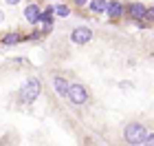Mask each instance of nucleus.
<instances>
[{
  "label": "nucleus",
  "mask_w": 154,
  "mask_h": 146,
  "mask_svg": "<svg viewBox=\"0 0 154 146\" xmlns=\"http://www.w3.org/2000/svg\"><path fill=\"white\" fill-rule=\"evenodd\" d=\"M145 133H148V128H145L141 122H130L128 126H125V131H123V137H125L128 144L137 146V144H143Z\"/></svg>",
  "instance_id": "obj_1"
},
{
  "label": "nucleus",
  "mask_w": 154,
  "mask_h": 146,
  "mask_svg": "<svg viewBox=\"0 0 154 146\" xmlns=\"http://www.w3.org/2000/svg\"><path fill=\"white\" fill-rule=\"evenodd\" d=\"M40 80L38 78H31V80H26V84L20 89V102L22 104H31L35 97L40 95Z\"/></svg>",
  "instance_id": "obj_2"
},
{
  "label": "nucleus",
  "mask_w": 154,
  "mask_h": 146,
  "mask_svg": "<svg viewBox=\"0 0 154 146\" xmlns=\"http://www.w3.org/2000/svg\"><path fill=\"white\" fill-rule=\"evenodd\" d=\"M66 97H68V102L75 104V106H84V104L88 102V91H86V86H82V84H68V91H66Z\"/></svg>",
  "instance_id": "obj_3"
},
{
  "label": "nucleus",
  "mask_w": 154,
  "mask_h": 146,
  "mask_svg": "<svg viewBox=\"0 0 154 146\" xmlns=\"http://www.w3.org/2000/svg\"><path fill=\"white\" fill-rule=\"evenodd\" d=\"M71 40L75 44H86L93 40V31L88 29V27H77V29L71 33Z\"/></svg>",
  "instance_id": "obj_4"
},
{
  "label": "nucleus",
  "mask_w": 154,
  "mask_h": 146,
  "mask_svg": "<svg viewBox=\"0 0 154 146\" xmlns=\"http://www.w3.org/2000/svg\"><path fill=\"white\" fill-rule=\"evenodd\" d=\"M106 13L112 20H117V18H121L123 13H125V7H123L121 0H110V2L106 5Z\"/></svg>",
  "instance_id": "obj_5"
},
{
  "label": "nucleus",
  "mask_w": 154,
  "mask_h": 146,
  "mask_svg": "<svg viewBox=\"0 0 154 146\" xmlns=\"http://www.w3.org/2000/svg\"><path fill=\"white\" fill-rule=\"evenodd\" d=\"M145 9H148V7H145L143 2H130L128 7H125V13H128V18H132V20H141Z\"/></svg>",
  "instance_id": "obj_6"
},
{
  "label": "nucleus",
  "mask_w": 154,
  "mask_h": 146,
  "mask_svg": "<svg viewBox=\"0 0 154 146\" xmlns=\"http://www.w3.org/2000/svg\"><path fill=\"white\" fill-rule=\"evenodd\" d=\"M24 18H26V22L38 24V22H40V7H38V5H26V9H24Z\"/></svg>",
  "instance_id": "obj_7"
},
{
  "label": "nucleus",
  "mask_w": 154,
  "mask_h": 146,
  "mask_svg": "<svg viewBox=\"0 0 154 146\" xmlns=\"http://www.w3.org/2000/svg\"><path fill=\"white\" fill-rule=\"evenodd\" d=\"M53 86H55V91H57V95L66 97V91H68V80H64L62 75H55V78H53Z\"/></svg>",
  "instance_id": "obj_8"
},
{
  "label": "nucleus",
  "mask_w": 154,
  "mask_h": 146,
  "mask_svg": "<svg viewBox=\"0 0 154 146\" xmlns=\"http://www.w3.org/2000/svg\"><path fill=\"white\" fill-rule=\"evenodd\" d=\"M106 5H108V0H88V7H90L93 13H103L106 11Z\"/></svg>",
  "instance_id": "obj_9"
},
{
  "label": "nucleus",
  "mask_w": 154,
  "mask_h": 146,
  "mask_svg": "<svg viewBox=\"0 0 154 146\" xmlns=\"http://www.w3.org/2000/svg\"><path fill=\"white\" fill-rule=\"evenodd\" d=\"M53 16H55V9H53V7H48V9L40 11V22H44V24H53Z\"/></svg>",
  "instance_id": "obj_10"
},
{
  "label": "nucleus",
  "mask_w": 154,
  "mask_h": 146,
  "mask_svg": "<svg viewBox=\"0 0 154 146\" xmlns=\"http://www.w3.org/2000/svg\"><path fill=\"white\" fill-rule=\"evenodd\" d=\"M0 42H2V44H7V47H11V44H18V42H20V36H18L16 31H9L7 36H2V40H0Z\"/></svg>",
  "instance_id": "obj_11"
},
{
  "label": "nucleus",
  "mask_w": 154,
  "mask_h": 146,
  "mask_svg": "<svg viewBox=\"0 0 154 146\" xmlns=\"http://www.w3.org/2000/svg\"><path fill=\"white\" fill-rule=\"evenodd\" d=\"M53 9H55V13H57V16H62V18L71 16V11H68V7H66V5H57V7H53Z\"/></svg>",
  "instance_id": "obj_12"
},
{
  "label": "nucleus",
  "mask_w": 154,
  "mask_h": 146,
  "mask_svg": "<svg viewBox=\"0 0 154 146\" xmlns=\"http://www.w3.org/2000/svg\"><path fill=\"white\" fill-rule=\"evenodd\" d=\"M86 2H88V0H73L75 7H86Z\"/></svg>",
  "instance_id": "obj_13"
},
{
  "label": "nucleus",
  "mask_w": 154,
  "mask_h": 146,
  "mask_svg": "<svg viewBox=\"0 0 154 146\" xmlns=\"http://www.w3.org/2000/svg\"><path fill=\"white\" fill-rule=\"evenodd\" d=\"M5 2H7V5H18L20 0H5Z\"/></svg>",
  "instance_id": "obj_14"
},
{
  "label": "nucleus",
  "mask_w": 154,
  "mask_h": 146,
  "mask_svg": "<svg viewBox=\"0 0 154 146\" xmlns=\"http://www.w3.org/2000/svg\"><path fill=\"white\" fill-rule=\"evenodd\" d=\"M2 20H5V13H2V11H0V22H2Z\"/></svg>",
  "instance_id": "obj_15"
}]
</instances>
